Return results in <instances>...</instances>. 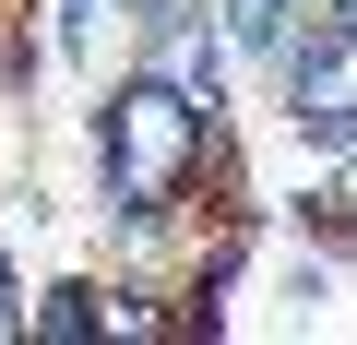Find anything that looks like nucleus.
I'll return each instance as SVG.
<instances>
[{"label": "nucleus", "mask_w": 357, "mask_h": 345, "mask_svg": "<svg viewBox=\"0 0 357 345\" xmlns=\"http://www.w3.org/2000/svg\"><path fill=\"white\" fill-rule=\"evenodd\" d=\"M155 333H167L155 286H96V345H155Z\"/></svg>", "instance_id": "nucleus-4"}, {"label": "nucleus", "mask_w": 357, "mask_h": 345, "mask_svg": "<svg viewBox=\"0 0 357 345\" xmlns=\"http://www.w3.org/2000/svg\"><path fill=\"white\" fill-rule=\"evenodd\" d=\"M96 24H107V0H60V36L72 48H96Z\"/></svg>", "instance_id": "nucleus-5"}, {"label": "nucleus", "mask_w": 357, "mask_h": 345, "mask_svg": "<svg viewBox=\"0 0 357 345\" xmlns=\"http://www.w3.org/2000/svg\"><path fill=\"white\" fill-rule=\"evenodd\" d=\"M215 143H227V107H203L191 84H167L155 60H131V72L96 95V179H107V215H191Z\"/></svg>", "instance_id": "nucleus-1"}, {"label": "nucleus", "mask_w": 357, "mask_h": 345, "mask_svg": "<svg viewBox=\"0 0 357 345\" xmlns=\"http://www.w3.org/2000/svg\"><path fill=\"white\" fill-rule=\"evenodd\" d=\"M24 333L36 345H96V274H60L48 298H24Z\"/></svg>", "instance_id": "nucleus-3"}, {"label": "nucleus", "mask_w": 357, "mask_h": 345, "mask_svg": "<svg viewBox=\"0 0 357 345\" xmlns=\"http://www.w3.org/2000/svg\"><path fill=\"white\" fill-rule=\"evenodd\" d=\"M274 84H286V131L298 143H345L357 131V24H298Z\"/></svg>", "instance_id": "nucleus-2"}, {"label": "nucleus", "mask_w": 357, "mask_h": 345, "mask_svg": "<svg viewBox=\"0 0 357 345\" xmlns=\"http://www.w3.org/2000/svg\"><path fill=\"white\" fill-rule=\"evenodd\" d=\"M345 262H357V250H345Z\"/></svg>", "instance_id": "nucleus-8"}, {"label": "nucleus", "mask_w": 357, "mask_h": 345, "mask_svg": "<svg viewBox=\"0 0 357 345\" xmlns=\"http://www.w3.org/2000/svg\"><path fill=\"white\" fill-rule=\"evenodd\" d=\"M0 345H24V286H13V262H0Z\"/></svg>", "instance_id": "nucleus-6"}, {"label": "nucleus", "mask_w": 357, "mask_h": 345, "mask_svg": "<svg viewBox=\"0 0 357 345\" xmlns=\"http://www.w3.org/2000/svg\"><path fill=\"white\" fill-rule=\"evenodd\" d=\"M286 24H357V0H286Z\"/></svg>", "instance_id": "nucleus-7"}]
</instances>
